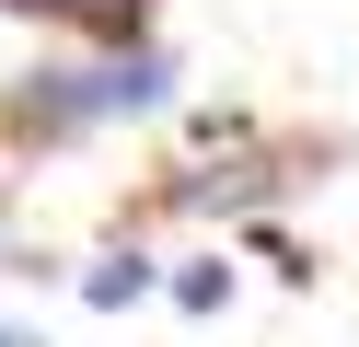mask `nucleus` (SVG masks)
Returning a JSON list of instances; mask_svg holds the SVG:
<instances>
[{
    "instance_id": "obj_1",
    "label": "nucleus",
    "mask_w": 359,
    "mask_h": 347,
    "mask_svg": "<svg viewBox=\"0 0 359 347\" xmlns=\"http://www.w3.org/2000/svg\"><path fill=\"white\" fill-rule=\"evenodd\" d=\"M70 128H93L81 116V69H24L12 81V139H70Z\"/></svg>"
},
{
    "instance_id": "obj_2",
    "label": "nucleus",
    "mask_w": 359,
    "mask_h": 347,
    "mask_svg": "<svg viewBox=\"0 0 359 347\" xmlns=\"http://www.w3.org/2000/svg\"><path fill=\"white\" fill-rule=\"evenodd\" d=\"M163 93H174V69L151 58V46H140V58H116V69H81V116H151Z\"/></svg>"
},
{
    "instance_id": "obj_3",
    "label": "nucleus",
    "mask_w": 359,
    "mask_h": 347,
    "mask_svg": "<svg viewBox=\"0 0 359 347\" xmlns=\"http://www.w3.org/2000/svg\"><path fill=\"white\" fill-rule=\"evenodd\" d=\"M12 12H47V23H81V35H140V0H12Z\"/></svg>"
},
{
    "instance_id": "obj_4",
    "label": "nucleus",
    "mask_w": 359,
    "mask_h": 347,
    "mask_svg": "<svg viewBox=\"0 0 359 347\" xmlns=\"http://www.w3.org/2000/svg\"><path fill=\"white\" fill-rule=\"evenodd\" d=\"M140 290H151V266H140V254H104V266L81 278V301H93V313H128Z\"/></svg>"
},
{
    "instance_id": "obj_5",
    "label": "nucleus",
    "mask_w": 359,
    "mask_h": 347,
    "mask_svg": "<svg viewBox=\"0 0 359 347\" xmlns=\"http://www.w3.org/2000/svg\"><path fill=\"white\" fill-rule=\"evenodd\" d=\"M174 301H186V313H220V301H232V266H186V278H174Z\"/></svg>"
},
{
    "instance_id": "obj_6",
    "label": "nucleus",
    "mask_w": 359,
    "mask_h": 347,
    "mask_svg": "<svg viewBox=\"0 0 359 347\" xmlns=\"http://www.w3.org/2000/svg\"><path fill=\"white\" fill-rule=\"evenodd\" d=\"M0 347H35V336H12V324H0Z\"/></svg>"
}]
</instances>
